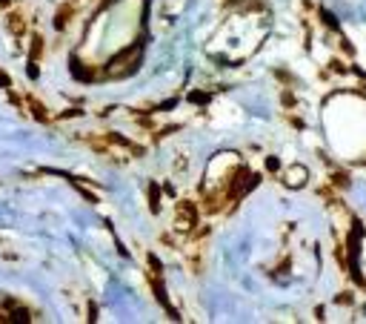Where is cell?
Listing matches in <instances>:
<instances>
[{"instance_id": "cell-1", "label": "cell", "mask_w": 366, "mask_h": 324, "mask_svg": "<svg viewBox=\"0 0 366 324\" xmlns=\"http://www.w3.org/2000/svg\"><path fill=\"white\" fill-rule=\"evenodd\" d=\"M306 184V169L304 166H292L286 172V187H304Z\"/></svg>"}, {"instance_id": "cell-2", "label": "cell", "mask_w": 366, "mask_h": 324, "mask_svg": "<svg viewBox=\"0 0 366 324\" xmlns=\"http://www.w3.org/2000/svg\"><path fill=\"white\" fill-rule=\"evenodd\" d=\"M72 72H75V78H80V81H92V78H94V72L83 69V66L77 64V61H72Z\"/></svg>"}, {"instance_id": "cell-3", "label": "cell", "mask_w": 366, "mask_h": 324, "mask_svg": "<svg viewBox=\"0 0 366 324\" xmlns=\"http://www.w3.org/2000/svg\"><path fill=\"white\" fill-rule=\"evenodd\" d=\"M320 17H323V23H326L329 29H337V20H335V15H332V12H326V9H320Z\"/></svg>"}, {"instance_id": "cell-4", "label": "cell", "mask_w": 366, "mask_h": 324, "mask_svg": "<svg viewBox=\"0 0 366 324\" xmlns=\"http://www.w3.org/2000/svg\"><path fill=\"white\" fill-rule=\"evenodd\" d=\"M160 190H157V184H152V187H149V198H152V210L154 212H157V210H160V204H157V198H160Z\"/></svg>"}, {"instance_id": "cell-5", "label": "cell", "mask_w": 366, "mask_h": 324, "mask_svg": "<svg viewBox=\"0 0 366 324\" xmlns=\"http://www.w3.org/2000/svg\"><path fill=\"white\" fill-rule=\"evenodd\" d=\"M189 100H192V103H206V100H209V95H206V92H192V95H189Z\"/></svg>"}, {"instance_id": "cell-6", "label": "cell", "mask_w": 366, "mask_h": 324, "mask_svg": "<svg viewBox=\"0 0 366 324\" xmlns=\"http://www.w3.org/2000/svg\"><path fill=\"white\" fill-rule=\"evenodd\" d=\"M266 169H269V172H277V169H280V161L269 155V158H266Z\"/></svg>"}, {"instance_id": "cell-7", "label": "cell", "mask_w": 366, "mask_h": 324, "mask_svg": "<svg viewBox=\"0 0 366 324\" xmlns=\"http://www.w3.org/2000/svg\"><path fill=\"white\" fill-rule=\"evenodd\" d=\"M349 301H352V295H349V292H340V295H337V304H349Z\"/></svg>"}, {"instance_id": "cell-8", "label": "cell", "mask_w": 366, "mask_h": 324, "mask_svg": "<svg viewBox=\"0 0 366 324\" xmlns=\"http://www.w3.org/2000/svg\"><path fill=\"white\" fill-rule=\"evenodd\" d=\"M175 103H178V100H175V97H172V100H166V103H160V109H163V112H169V109H172V106H175Z\"/></svg>"}]
</instances>
